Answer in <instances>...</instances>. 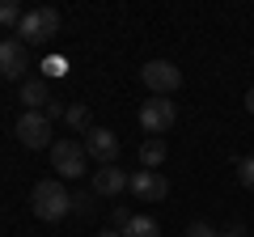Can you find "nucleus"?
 <instances>
[{"instance_id":"f257e3e1","label":"nucleus","mask_w":254,"mask_h":237,"mask_svg":"<svg viewBox=\"0 0 254 237\" xmlns=\"http://www.w3.org/2000/svg\"><path fill=\"white\" fill-rule=\"evenodd\" d=\"M30 208H34L38 220L55 225V220H64L72 212V191H68L60 178H43V182H34V191H30Z\"/></svg>"},{"instance_id":"f03ea898","label":"nucleus","mask_w":254,"mask_h":237,"mask_svg":"<svg viewBox=\"0 0 254 237\" xmlns=\"http://www.w3.org/2000/svg\"><path fill=\"white\" fill-rule=\"evenodd\" d=\"M55 34H60V13L55 9H26V17H21V26H17V38L26 47H43V43H51Z\"/></svg>"},{"instance_id":"7ed1b4c3","label":"nucleus","mask_w":254,"mask_h":237,"mask_svg":"<svg viewBox=\"0 0 254 237\" xmlns=\"http://www.w3.org/2000/svg\"><path fill=\"white\" fill-rule=\"evenodd\" d=\"M85 165H89V153H85L81 140L64 136V140H55V144H51V170L60 174V182H64V178H81Z\"/></svg>"},{"instance_id":"20e7f679","label":"nucleus","mask_w":254,"mask_h":237,"mask_svg":"<svg viewBox=\"0 0 254 237\" xmlns=\"http://www.w3.org/2000/svg\"><path fill=\"white\" fill-rule=\"evenodd\" d=\"M140 81H144V89L153 93V98H170V93L182 89V72L170 59H148V64L140 68Z\"/></svg>"},{"instance_id":"39448f33","label":"nucleus","mask_w":254,"mask_h":237,"mask_svg":"<svg viewBox=\"0 0 254 237\" xmlns=\"http://www.w3.org/2000/svg\"><path fill=\"white\" fill-rule=\"evenodd\" d=\"M174 123H178V102H170V98H148L144 106H140V127H144L148 136H165Z\"/></svg>"},{"instance_id":"423d86ee","label":"nucleus","mask_w":254,"mask_h":237,"mask_svg":"<svg viewBox=\"0 0 254 237\" xmlns=\"http://www.w3.org/2000/svg\"><path fill=\"white\" fill-rule=\"evenodd\" d=\"M17 140L26 148H51V118L43 115V110H26V115L17 118Z\"/></svg>"},{"instance_id":"0eeeda50","label":"nucleus","mask_w":254,"mask_h":237,"mask_svg":"<svg viewBox=\"0 0 254 237\" xmlns=\"http://www.w3.org/2000/svg\"><path fill=\"white\" fill-rule=\"evenodd\" d=\"M26 68H30V47L21 38H0V76L26 81Z\"/></svg>"},{"instance_id":"6e6552de","label":"nucleus","mask_w":254,"mask_h":237,"mask_svg":"<svg viewBox=\"0 0 254 237\" xmlns=\"http://www.w3.org/2000/svg\"><path fill=\"white\" fill-rule=\"evenodd\" d=\"M127 191L136 195L140 203H157L170 195V178H165L161 170H136L131 174V182H127Z\"/></svg>"},{"instance_id":"1a4fd4ad","label":"nucleus","mask_w":254,"mask_h":237,"mask_svg":"<svg viewBox=\"0 0 254 237\" xmlns=\"http://www.w3.org/2000/svg\"><path fill=\"white\" fill-rule=\"evenodd\" d=\"M81 144H85V153H89V161H98V165H115L119 161V136L110 127H89Z\"/></svg>"},{"instance_id":"9d476101","label":"nucleus","mask_w":254,"mask_h":237,"mask_svg":"<svg viewBox=\"0 0 254 237\" xmlns=\"http://www.w3.org/2000/svg\"><path fill=\"white\" fill-rule=\"evenodd\" d=\"M127 182H131V174L119 170V165H98V170H93V195H102V199L123 195Z\"/></svg>"},{"instance_id":"9b49d317","label":"nucleus","mask_w":254,"mask_h":237,"mask_svg":"<svg viewBox=\"0 0 254 237\" xmlns=\"http://www.w3.org/2000/svg\"><path fill=\"white\" fill-rule=\"evenodd\" d=\"M21 102H26V110H47L51 85H47L43 76H26V81H21Z\"/></svg>"},{"instance_id":"f8f14e48","label":"nucleus","mask_w":254,"mask_h":237,"mask_svg":"<svg viewBox=\"0 0 254 237\" xmlns=\"http://www.w3.org/2000/svg\"><path fill=\"white\" fill-rule=\"evenodd\" d=\"M165 157H170V148H165L161 136H148L144 144H140V170H161Z\"/></svg>"},{"instance_id":"ddd939ff","label":"nucleus","mask_w":254,"mask_h":237,"mask_svg":"<svg viewBox=\"0 0 254 237\" xmlns=\"http://www.w3.org/2000/svg\"><path fill=\"white\" fill-rule=\"evenodd\" d=\"M64 118H68V127H72L76 136H85V131L93 127V110L85 106V102H72V106H68V115H64Z\"/></svg>"},{"instance_id":"4468645a","label":"nucleus","mask_w":254,"mask_h":237,"mask_svg":"<svg viewBox=\"0 0 254 237\" xmlns=\"http://www.w3.org/2000/svg\"><path fill=\"white\" fill-rule=\"evenodd\" d=\"M123 237H161V225L153 216H131V225L123 229Z\"/></svg>"},{"instance_id":"2eb2a0df","label":"nucleus","mask_w":254,"mask_h":237,"mask_svg":"<svg viewBox=\"0 0 254 237\" xmlns=\"http://www.w3.org/2000/svg\"><path fill=\"white\" fill-rule=\"evenodd\" d=\"M21 17H26V13H21L17 0H0V26H13V30H17Z\"/></svg>"},{"instance_id":"dca6fc26","label":"nucleus","mask_w":254,"mask_h":237,"mask_svg":"<svg viewBox=\"0 0 254 237\" xmlns=\"http://www.w3.org/2000/svg\"><path fill=\"white\" fill-rule=\"evenodd\" d=\"M64 72H68V59H64V55H47V59H43V81L64 76Z\"/></svg>"},{"instance_id":"f3484780","label":"nucleus","mask_w":254,"mask_h":237,"mask_svg":"<svg viewBox=\"0 0 254 237\" xmlns=\"http://www.w3.org/2000/svg\"><path fill=\"white\" fill-rule=\"evenodd\" d=\"M237 182H242L246 191H254V153L237 161Z\"/></svg>"},{"instance_id":"a211bd4d","label":"nucleus","mask_w":254,"mask_h":237,"mask_svg":"<svg viewBox=\"0 0 254 237\" xmlns=\"http://www.w3.org/2000/svg\"><path fill=\"white\" fill-rule=\"evenodd\" d=\"M72 212H76V216H89V212H93V191H76L72 195Z\"/></svg>"},{"instance_id":"6ab92c4d","label":"nucleus","mask_w":254,"mask_h":237,"mask_svg":"<svg viewBox=\"0 0 254 237\" xmlns=\"http://www.w3.org/2000/svg\"><path fill=\"white\" fill-rule=\"evenodd\" d=\"M182 237H216V229H212L208 220H190V225H187V233H182Z\"/></svg>"},{"instance_id":"aec40b11","label":"nucleus","mask_w":254,"mask_h":237,"mask_svg":"<svg viewBox=\"0 0 254 237\" xmlns=\"http://www.w3.org/2000/svg\"><path fill=\"white\" fill-rule=\"evenodd\" d=\"M131 216H136L131 208H115V212H110V220H115V229H119V233H123V229L131 225Z\"/></svg>"},{"instance_id":"412c9836","label":"nucleus","mask_w":254,"mask_h":237,"mask_svg":"<svg viewBox=\"0 0 254 237\" xmlns=\"http://www.w3.org/2000/svg\"><path fill=\"white\" fill-rule=\"evenodd\" d=\"M43 115H47V118H51V123H55V118H64V115H68V106L51 98V102H47V110H43Z\"/></svg>"},{"instance_id":"4be33fe9","label":"nucleus","mask_w":254,"mask_h":237,"mask_svg":"<svg viewBox=\"0 0 254 237\" xmlns=\"http://www.w3.org/2000/svg\"><path fill=\"white\" fill-rule=\"evenodd\" d=\"M216 237H246V229H242V225H229V229H220Z\"/></svg>"},{"instance_id":"5701e85b","label":"nucleus","mask_w":254,"mask_h":237,"mask_svg":"<svg viewBox=\"0 0 254 237\" xmlns=\"http://www.w3.org/2000/svg\"><path fill=\"white\" fill-rule=\"evenodd\" d=\"M246 110H250V115H254V85H250V89H246Z\"/></svg>"},{"instance_id":"b1692460","label":"nucleus","mask_w":254,"mask_h":237,"mask_svg":"<svg viewBox=\"0 0 254 237\" xmlns=\"http://www.w3.org/2000/svg\"><path fill=\"white\" fill-rule=\"evenodd\" d=\"M98 237H123V233H110V229H106V233H98Z\"/></svg>"}]
</instances>
